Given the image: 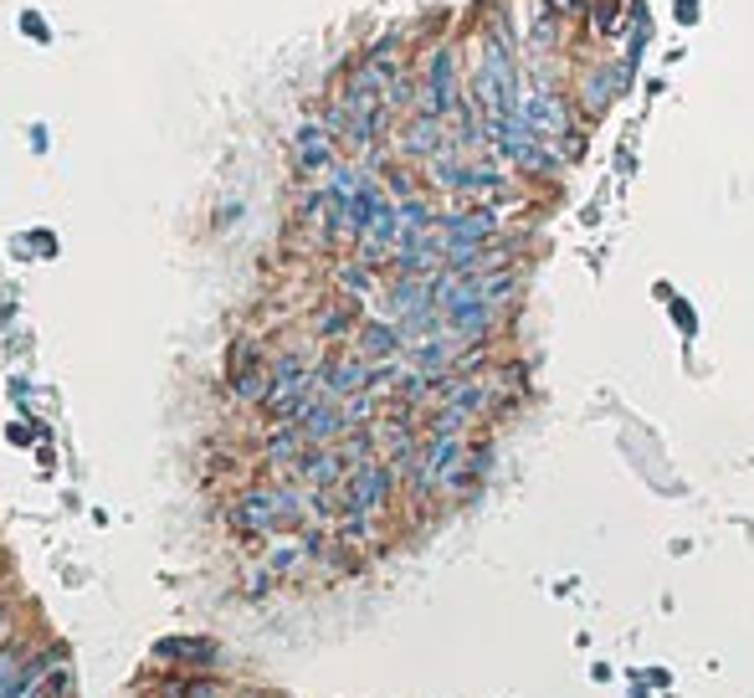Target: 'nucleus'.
Returning a JSON list of instances; mask_svg holds the SVG:
<instances>
[{"instance_id": "obj_1", "label": "nucleus", "mask_w": 754, "mask_h": 698, "mask_svg": "<svg viewBox=\"0 0 754 698\" xmlns=\"http://www.w3.org/2000/svg\"><path fill=\"white\" fill-rule=\"evenodd\" d=\"M457 52L442 46L437 57L427 62V77H421V114L427 119H446L452 108H457Z\"/></svg>"}, {"instance_id": "obj_2", "label": "nucleus", "mask_w": 754, "mask_h": 698, "mask_svg": "<svg viewBox=\"0 0 754 698\" xmlns=\"http://www.w3.org/2000/svg\"><path fill=\"white\" fill-rule=\"evenodd\" d=\"M385 498H390V468L359 462L355 473L344 477V508H349V514H375Z\"/></svg>"}, {"instance_id": "obj_3", "label": "nucleus", "mask_w": 754, "mask_h": 698, "mask_svg": "<svg viewBox=\"0 0 754 698\" xmlns=\"http://www.w3.org/2000/svg\"><path fill=\"white\" fill-rule=\"evenodd\" d=\"M293 493H272V488H251L237 504V524L241 529H278V524L293 519Z\"/></svg>"}, {"instance_id": "obj_4", "label": "nucleus", "mask_w": 754, "mask_h": 698, "mask_svg": "<svg viewBox=\"0 0 754 698\" xmlns=\"http://www.w3.org/2000/svg\"><path fill=\"white\" fill-rule=\"evenodd\" d=\"M344 427H349V421H344V411L334 401H313L309 411L298 417V431H303L309 442H334Z\"/></svg>"}, {"instance_id": "obj_5", "label": "nucleus", "mask_w": 754, "mask_h": 698, "mask_svg": "<svg viewBox=\"0 0 754 698\" xmlns=\"http://www.w3.org/2000/svg\"><path fill=\"white\" fill-rule=\"evenodd\" d=\"M457 355H462V350H457L452 340H421V344L411 350V359H416V371H421V375H442V371H452V365H457Z\"/></svg>"}, {"instance_id": "obj_6", "label": "nucleus", "mask_w": 754, "mask_h": 698, "mask_svg": "<svg viewBox=\"0 0 754 698\" xmlns=\"http://www.w3.org/2000/svg\"><path fill=\"white\" fill-rule=\"evenodd\" d=\"M324 386L334 390V396H355V390L370 386V365H365V359H340V365L324 371Z\"/></svg>"}, {"instance_id": "obj_7", "label": "nucleus", "mask_w": 754, "mask_h": 698, "mask_svg": "<svg viewBox=\"0 0 754 698\" xmlns=\"http://www.w3.org/2000/svg\"><path fill=\"white\" fill-rule=\"evenodd\" d=\"M328 160H334V135L319 129V124H309L303 139H298V164H303V170H324Z\"/></svg>"}, {"instance_id": "obj_8", "label": "nucleus", "mask_w": 754, "mask_h": 698, "mask_svg": "<svg viewBox=\"0 0 754 698\" xmlns=\"http://www.w3.org/2000/svg\"><path fill=\"white\" fill-rule=\"evenodd\" d=\"M231 386H237V396H267L262 365L251 359V350H247V344H241L237 355H231Z\"/></svg>"}, {"instance_id": "obj_9", "label": "nucleus", "mask_w": 754, "mask_h": 698, "mask_svg": "<svg viewBox=\"0 0 754 698\" xmlns=\"http://www.w3.org/2000/svg\"><path fill=\"white\" fill-rule=\"evenodd\" d=\"M344 452H313V458H303V477H309L313 488H328V483H340L344 477Z\"/></svg>"}, {"instance_id": "obj_10", "label": "nucleus", "mask_w": 754, "mask_h": 698, "mask_svg": "<svg viewBox=\"0 0 754 698\" xmlns=\"http://www.w3.org/2000/svg\"><path fill=\"white\" fill-rule=\"evenodd\" d=\"M359 350H365V359H390L400 350V334L390 324H365V334H359Z\"/></svg>"}, {"instance_id": "obj_11", "label": "nucleus", "mask_w": 754, "mask_h": 698, "mask_svg": "<svg viewBox=\"0 0 754 698\" xmlns=\"http://www.w3.org/2000/svg\"><path fill=\"white\" fill-rule=\"evenodd\" d=\"M67 688H73V673H67V668H52V673H46V684L36 688V694H42V698H67Z\"/></svg>"}, {"instance_id": "obj_12", "label": "nucleus", "mask_w": 754, "mask_h": 698, "mask_svg": "<svg viewBox=\"0 0 754 698\" xmlns=\"http://www.w3.org/2000/svg\"><path fill=\"white\" fill-rule=\"evenodd\" d=\"M160 657H211V642H164Z\"/></svg>"}, {"instance_id": "obj_13", "label": "nucleus", "mask_w": 754, "mask_h": 698, "mask_svg": "<svg viewBox=\"0 0 754 698\" xmlns=\"http://www.w3.org/2000/svg\"><path fill=\"white\" fill-rule=\"evenodd\" d=\"M344 288L365 293V288H370V272H365V268H344Z\"/></svg>"}, {"instance_id": "obj_14", "label": "nucleus", "mask_w": 754, "mask_h": 698, "mask_svg": "<svg viewBox=\"0 0 754 698\" xmlns=\"http://www.w3.org/2000/svg\"><path fill=\"white\" fill-rule=\"evenodd\" d=\"M319 329H324V334H344V329H349V313H324V324H319Z\"/></svg>"}, {"instance_id": "obj_15", "label": "nucleus", "mask_w": 754, "mask_h": 698, "mask_svg": "<svg viewBox=\"0 0 754 698\" xmlns=\"http://www.w3.org/2000/svg\"><path fill=\"white\" fill-rule=\"evenodd\" d=\"M0 622H6V611H0Z\"/></svg>"}]
</instances>
